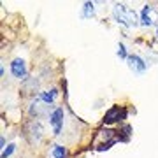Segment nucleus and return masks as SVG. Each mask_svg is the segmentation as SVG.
Returning <instances> with one entry per match:
<instances>
[{
    "label": "nucleus",
    "instance_id": "1",
    "mask_svg": "<svg viewBox=\"0 0 158 158\" xmlns=\"http://www.w3.org/2000/svg\"><path fill=\"white\" fill-rule=\"evenodd\" d=\"M111 16L118 25L125 27V28H135L139 25V16L137 12L132 9V7L125 6V4H114L113 11H111Z\"/></svg>",
    "mask_w": 158,
    "mask_h": 158
},
{
    "label": "nucleus",
    "instance_id": "2",
    "mask_svg": "<svg viewBox=\"0 0 158 158\" xmlns=\"http://www.w3.org/2000/svg\"><path fill=\"white\" fill-rule=\"evenodd\" d=\"M23 135L27 139L32 148H39L40 142L44 141L46 137V132H44V127L40 123L39 119H28L27 123L23 125Z\"/></svg>",
    "mask_w": 158,
    "mask_h": 158
},
{
    "label": "nucleus",
    "instance_id": "3",
    "mask_svg": "<svg viewBox=\"0 0 158 158\" xmlns=\"http://www.w3.org/2000/svg\"><path fill=\"white\" fill-rule=\"evenodd\" d=\"M128 118V111L125 106H118V104H114L111 107L106 111L104 114V118H102L100 125L102 127H111V125H116V123H125V119Z\"/></svg>",
    "mask_w": 158,
    "mask_h": 158
},
{
    "label": "nucleus",
    "instance_id": "4",
    "mask_svg": "<svg viewBox=\"0 0 158 158\" xmlns=\"http://www.w3.org/2000/svg\"><path fill=\"white\" fill-rule=\"evenodd\" d=\"M48 119H49V127H51L53 135L60 137L63 132V125H65V111H63L62 106H55Z\"/></svg>",
    "mask_w": 158,
    "mask_h": 158
},
{
    "label": "nucleus",
    "instance_id": "5",
    "mask_svg": "<svg viewBox=\"0 0 158 158\" xmlns=\"http://www.w3.org/2000/svg\"><path fill=\"white\" fill-rule=\"evenodd\" d=\"M11 74H12V77L18 79V81H25V79L28 77V67H27V62L23 60L21 56H16V58H12L11 60Z\"/></svg>",
    "mask_w": 158,
    "mask_h": 158
},
{
    "label": "nucleus",
    "instance_id": "6",
    "mask_svg": "<svg viewBox=\"0 0 158 158\" xmlns=\"http://www.w3.org/2000/svg\"><path fill=\"white\" fill-rule=\"evenodd\" d=\"M127 65H128V69L134 74H137V76H142V74L148 70L146 60H144V58H141L139 55H130V56L127 58Z\"/></svg>",
    "mask_w": 158,
    "mask_h": 158
},
{
    "label": "nucleus",
    "instance_id": "7",
    "mask_svg": "<svg viewBox=\"0 0 158 158\" xmlns=\"http://www.w3.org/2000/svg\"><path fill=\"white\" fill-rule=\"evenodd\" d=\"M21 88H23V91H25V93L32 95V98H34V97H37L40 93V81L37 77L28 76V77L21 83Z\"/></svg>",
    "mask_w": 158,
    "mask_h": 158
},
{
    "label": "nucleus",
    "instance_id": "8",
    "mask_svg": "<svg viewBox=\"0 0 158 158\" xmlns=\"http://www.w3.org/2000/svg\"><path fill=\"white\" fill-rule=\"evenodd\" d=\"M46 153H48V158H69V148L56 142H51Z\"/></svg>",
    "mask_w": 158,
    "mask_h": 158
},
{
    "label": "nucleus",
    "instance_id": "9",
    "mask_svg": "<svg viewBox=\"0 0 158 158\" xmlns=\"http://www.w3.org/2000/svg\"><path fill=\"white\" fill-rule=\"evenodd\" d=\"M153 11H155V7H153L151 4H146V6L142 7L141 14H139V25H141V27L149 28V27L155 25V23H153V18H151V12Z\"/></svg>",
    "mask_w": 158,
    "mask_h": 158
},
{
    "label": "nucleus",
    "instance_id": "10",
    "mask_svg": "<svg viewBox=\"0 0 158 158\" xmlns=\"http://www.w3.org/2000/svg\"><path fill=\"white\" fill-rule=\"evenodd\" d=\"M58 95H60L58 88L56 86H51L49 90H42L37 97H39L44 104H48V106H55V102L58 100Z\"/></svg>",
    "mask_w": 158,
    "mask_h": 158
},
{
    "label": "nucleus",
    "instance_id": "11",
    "mask_svg": "<svg viewBox=\"0 0 158 158\" xmlns=\"http://www.w3.org/2000/svg\"><path fill=\"white\" fill-rule=\"evenodd\" d=\"M97 16V7L93 2H85L83 9H81V18L83 19H93Z\"/></svg>",
    "mask_w": 158,
    "mask_h": 158
},
{
    "label": "nucleus",
    "instance_id": "12",
    "mask_svg": "<svg viewBox=\"0 0 158 158\" xmlns=\"http://www.w3.org/2000/svg\"><path fill=\"white\" fill-rule=\"evenodd\" d=\"M16 149H18V146L14 144V142H11V144H7L4 149H2V158H11L14 153H16Z\"/></svg>",
    "mask_w": 158,
    "mask_h": 158
},
{
    "label": "nucleus",
    "instance_id": "13",
    "mask_svg": "<svg viewBox=\"0 0 158 158\" xmlns=\"http://www.w3.org/2000/svg\"><path fill=\"white\" fill-rule=\"evenodd\" d=\"M116 55H118L121 60H125V62H127V58L130 56V53L127 51V48H125L123 42H118V51H116Z\"/></svg>",
    "mask_w": 158,
    "mask_h": 158
},
{
    "label": "nucleus",
    "instance_id": "14",
    "mask_svg": "<svg viewBox=\"0 0 158 158\" xmlns=\"http://www.w3.org/2000/svg\"><path fill=\"white\" fill-rule=\"evenodd\" d=\"M0 148H2V149L6 148V137H4V135L0 137Z\"/></svg>",
    "mask_w": 158,
    "mask_h": 158
},
{
    "label": "nucleus",
    "instance_id": "15",
    "mask_svg": "<svg viewBox=\"0 0 158 158\" xmlns=\"http://www.w3.org/2000/svg\"><path fill=\"white\" fill-rule=\"evenodd\" d=\"M0 76H2V77H4V76H6V67H4V65H2V67H0Z\"/></svg>",
    "mask_w": 158,
    "mask_h": 158
}]
</instances>
